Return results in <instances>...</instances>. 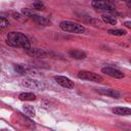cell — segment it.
Segmentation results:
<instances>
[{"instance_id": "obj_1", "label": "cell", "mask_w": 131, "mask_h": 131, "mask_svg": "<svg viewBox=\"0 0 131 131\" xmlns=\"http://www.w3.org/2000/svg\"><path fill=\"white\" fill-rule=\"evenodd\" d=\"M6 43L11 47L28 49L31 47L29 38L19 32H9L6 38Z\"/></svg>"}, {"instance_id": "obj_2", "label": "cell", "mask_w": 131, "mask_h": 131, "mask_svg": "<svg viewBox=\"0 0 131 131\" xmlns=\"http://www.w3.org/2000/svg\"><path fill=\"white\" fill-rule=\"evenodd\" d=\"M59 28L64 32L75 33V34H82V33H84L86 31L84 26H82L80 24H77V23H74V21H71V20H62V21H60Z\"/></svg>"}, {"instance_id": "obj_3", "label": "cell", "mask_w": 131, "mask_h": 131, "mask_svg": "<svg viewBox=\"0 0 131 131\" xmlns=\"http://www.w3.org/2000/svg\"><path fill=\"white\" fill-rule=\"evenodd\" d=\"M77 77L81 80H86V81H91V82H95V83H101L103 82V78L93 72H89V71H80L77 75Z\"/></svg>"}, {"instance_id": "obj_4", "label": "cell", "mask_w": 131, "mask_h": 131, "mask_svg": "<svg viewBox=\"0 0 131 131\" xmlns=\"http://www.w3.org/2000/svg\"><path fill=\"white\" fill-rule=\"evenodd\" d=\"M91 5L93 8L103 11H113L116 9V5L108 0H93Z\"/></svg>"}, {"instance_id": "obj_5", "label": "cell", "mask_w": 131, "mask_h": 131, "mask_svg": "<svg viewBox=\"0 0 131 131\" xmlns=\"http://www.w3.org/2000/svg\"><path fill=\"white\" fill-rule=\"evenodd\" d=\"M20 85L25 88L29 89H36V90H44L45 89V84L43 82H40L35 79H24L20 82Z\"/></svg>"}, {"instance_id": "obj_6", "label": "cell", "mask_w": 131, "mask_h": 131, "mask_svg": "<svg viewBox=\"0 0 131 131\" xmlns=\"http://www.w3.org/2000/svg\"><path fill=\"white\" fill-rule=\"evenodd\" d=\"M101 72H102V74H105V75H107L112 78H115V79H123L125 77L123 72H121L118 69L112 68V67H104L101 69Z\"/></svg>"}, {"instance_id": "obj_7", "label": "cell", "mask_w": 131, "mask_h": 131, "mask_svg": "<svg viewBox=\"0 0 131 131\" xmlns=\"http://www.w3.org/2000/svg\"><path fill=\"white\" fill-rule=\"evenodd\" d=\"M54 80L56 81V83H57L58 85H60V86L63 87V88L73 89V88L75 87V83H74L71 79H69V78H67V77H64V76H55V77H54Z\"/></svg>"}, {"instance_id": "obj_8", "label": "cell", "mask_w": 131, "mask_h": 131, "mask_svg": "<svg viewBox=\"0 0 131 131\" xmlns=\"http://www.w3.org/2000/svg\"><path fill=\"white\" fill-rule=\"evenodd\" d=\"M26 50V53L28 55H30L31 57H36V58H43L47 55V53L43 50V49H40V48H28V49H25Z\"/></svg>"}, {"instance_id": "obj_9", "label": "cell", "mask_w": 131, "mask_h": 131, "mask_svg": "<svg viewBox=\"0 0 131 131\" xmlns=\"http://www.w3.org/2000/svg\"><path fill=\"white\" fill-rule=\"evenodd\" d=\"M96 92H98L101 95H105V96H110L113 98H119L121 96L120 92H118L115 89H105V88H98L96 89Z\"/></svg>"}, {"instance_id": "obj_10", "label": "cell", "mask_w": 131, "mask_h": 131, "mask_svg": "<svg viewBox=\"0 0 131 131\" xmlns=\"http://www.w3.org/2000/svg\"><path fill=\"white\" fill-rule=\"evenodd\" d=\"M30 18L33 19L35 23L41 25V26H50L51 25V23H50V20L48 18H46L44 16H41V15H38V14H35V13H33L30 16Z\"/></svg>"}, {"instance_id": "obj_11", "label": "cell", "mask_w": 131, "mask_h": 131, "mask_svg": "<svg viewBox=\"0 0 131 131\" xmlns=\"http://www.w3.org/2000/svg\"><path fill=\"white\" fill-rule=\"evenodd\" d=\"M112 112L118 116H130L131 115V110L129 107H123V106L114 107L112 110Z\"/></svg>"}, {"instance_id": "obj_12", "label": "cell", "mask_w": 131, "mask_h": 131, "mask_svg": "<svg viewBox=\"0 0 131 131\" xmlns=\"http://www.w3.org/2000/svg\"><path fill=\"white\" fill-rule=\"evenodd\" d=\"M70 56L74 59H84L86 58L87 54L84 52V51H81V50H78V49H73L69 52Z\"/></svg>"}, {"instance_id": "obj_13", "label": "cell", "mask_w": 131, "mask_h": 131, "mask_svg": "<svg viewBox=\"0 0 131 131\" xmlns=\"http://www.w3.org/2000/svg\"><path fill=\"white\" fill-rule=\"evenodd\" d=\"M18 98L21 101H34L36 100V94L32 92H21L18 95Z\"/></svg>"}, {"instance_id": "obj_14", "label": "cell", "mask_w": 131, "mask_h": 131, "mask_svg": "<svg viewBox=\"0 0 131 131\" xmlns=\"http://www.w3.org/2000/svg\"><path fill=\"white\" fill-rule=\"evenodd\" d=\"M110 35H113V36H117V37H122V36H125L127 34L126 31L124 30H121V29H114V30H108L107 31Z\"/></svg>"}, {"instance_id": "obj_15", "label": "cell", "mask_w": 131, "mask_h": 131, "mask_svg": "<svg viewBox=\"0 0 131 131\" xmlns=\"http://www.w3.org/2000/svg\"><path fill=\"white\" fill-rule=\"evenodd\" d=\"M24 112H25L28 116H30V117H35V115H36L35 108H34L32 105H30V104H25V105H24Z\"/></svg>"}, {"instance_id": "obj_16", "label": "cell", "mask_w": 131, "mask_h": 131, "mask_svg": "<svg viewBox=\"0 0 131 131\" xmlns=\"http://www.w3.org/2000/svg\"><path fill=\"white\" fill-rule=\"evenodd\" d=\"M102 17V20L105 23V24H108V25H116L117 24V19L112 16V15H107V14H104L101 16Z\"/></svg>"}, {"instance_id": "obj_17", "label": "cell", "mask_w": 131, "mask_h": 131, "mask_svg": "<svg viewBox=\"0 0 131 131\" xmlns=\"http://www.w3.org/2000/svg\"><path fill=\"white\" fill-rule=\"evenodd\" d=\"M32 6H33L34 9L39 10V11L45 9V5H44V3H43L42 1H40V0H36V1H34L33 4H32Z\"/></svg>"}, {"instance_id": "obj_18", "label": "cell", "mask_w": 131, "mask_h": 131, "mask_svg": "<svg viewBox=\"0 0 131 131\" xmlns=\"http://www.w3.org/2000/svg\"><path fill=\"white\" fill-rule=\"evenodd\" d=\"M14 70L18 73V74H26L27 71H28V68L25 66V64H20V63H16L14 64Z\"/></svg>"}, {"instance_id": "obj_19", "label": "cell", "mask_w": 131, "mask_h": 131, "mask_svg": "<svg viewBox=\"0 0 131 131\" xmlns=\"http://www.w3.org/2000/svg\"><path fill=\"white\" fill-rule=\"evenodd\" d=\"M9 26H10L9 20L4 16H0V29H5L8 28Z\"/></svg>"}, {"instance_id": "obj_20", "label": "cell", "mask_w": 131, "mask_h": 131, "mask_svg": "<svg viewBox=\"0 0 131 131\" xmlns=\"http://www.w3.org/2000/svg\"><path fill=\"white\" fill-rule=\"evenodd\" d=\"M21 13L25 15V16H27V17H30L34 12H33V10L32 9H30V8H23V10H21Z\"/></svg>"}, {"instance_id": "obj_21", "label": "cell", "mask_w": 131, "mask_h": 131, "mask_svg": "<svg viewBox=\"0 0 131 131\" xmlns=\"http://www.w3.org/2000/svg\"><path fill=\"white\" fill-rule=\"evenodd\" d=\"M12 16H13V18H15L17 20H21L23 19V15L20 13H18V12H13L12 13Z\"/></svg>"}, {"instance_id": "obj_22", "label": "cell", "mask_w": 131, "mask_h": 131, "mask_svg": "<svg viewBox=\"0 0 131 131\" xmlns=\"http://www.w3.org/2000/svg\"><path fill=\"white\" fill-rule=\"evenodd\" d=\"M124 25L128 28V29H131V21H129V20H127V21H125L124 23Z\"/></svg>"}, {"instance_id": "obj_23", "label": "cell", "mask_w": 131, "mask_h": 131, "mask_svg": "<svg viewBox=\"0 0 131 131\" xmlns=\"http://www.w3.org/2000/svg\"><path fill=\"white\" fill-rule=\"evenodd\" d=\"M122 1H124V2H127L128 6H130V0H122Z\"/></svg>"}, {"instance_id": "obj_24", "label": "cell", "mask_w": 131, "mask_h": 131, "mask_svg": "<svg viewBox=\"0 0 131 131\" xmlns=\"http://www.w3.org/2000/svg\"><path fill=\"white\" fill-rule=\"evenodd\" d=\"M0 34H1V30H0Z\"/></svg>"}]
</instances>
